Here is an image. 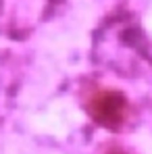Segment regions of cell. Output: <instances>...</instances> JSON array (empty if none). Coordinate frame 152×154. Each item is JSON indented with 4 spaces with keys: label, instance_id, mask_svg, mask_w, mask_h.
<instances>
[{
    "label": "cell",
    "instance_id": "1",
    "mask_svg": "<svg viewBox=\"0 0 152 154\" xmlns=\"http://www.w3.org/2000/svg\"><path fill=\"white\" fill-rule=\"evenodd\" d=\"M83 106L90 112V117L104 127L119 129L129 119L131 106L123 92L90 83L83 88Z\"/></svg>",
    "mask_w": 152,
    "mask_h": 154
}]
</instances>
